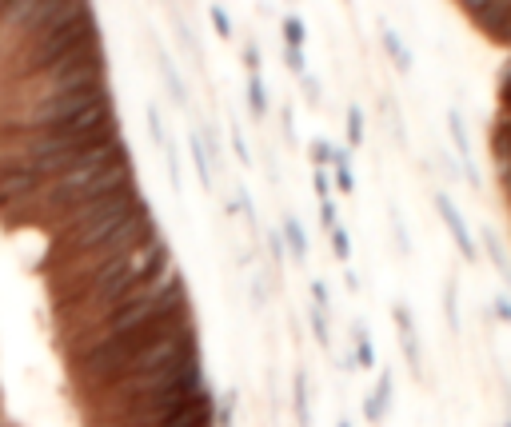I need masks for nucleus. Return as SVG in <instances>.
Wrapping results in <instances>:
<instances>
[{
    "instance_id": "1",
    "label": "nucleus",
    "mask_w": 511,
    "mask_h": 427,
    "mask_svg": "<svg viewBox=\"0 0 511 427\" xmlns=\"http://www.w3.org/2000/svg\"><path fill=\"white\" fill-rule=\"evenodd\" d=\"M88 44H100V20L92 8H80V13L56 16L48 28H41L28 44H20L16 52H8V72L0 84H16L44 72L48 64H56L60 56H72L88 48Z\"/></svg>"
},
{
    "instance_id": "2",
    "label": "nucleus",
    "mask_w": 511,
    "mask_h": 427,
    "mask_svg": "<svg viewBox=\"0 0 511 427\" xmlns=\"http://www.w3.org/2000/svg\"><path fill=\"white\" fill-rule=\"evenodd\" d=\"M80 8H92V4H88V0H36V8H32V13H28L24 20H20V24H16L4 41H0V44H4V52H16V48H20V44H28L36 32H41V28L52 24L56 16L80 13Z\"/></svg>"
},
{
    "instance_id": "3",
    "label": "nucleus",
    "mask_w": 511,
    "mask_h": 427,
    "mask_svg": "<svg viewBox=\"0 0 511 427\" xmlns=\"http://www.w3.org/2000/svg\"><path fill=\"white\" fill-rule=\"evenodd\" d=\"M436 208L443 212V220H447V228H452V236H456V244H459V252H463V260H475V244H471L468 228H463V220H459L456 204H452L447 196H436Z\"/></svg>"
},
{
    "instance_id": "4",
    "label": "nucleus",
    "mask_w": 511,
    "mask_h": 427,
    "mask_svg": "<svg viewBox=\"0 0 511 427\" xmlns=\"http://www.w3.org/2000/svg\"><path fill=\"white\" fill-rule=\"evenodd\" d=\"M284 41H288V48H300V41H304V24H300V20H288V24H284Z\"/></svg>"
},
{
    "instance_id": "5",
    "label": "nucleus",
    "mask_w": 511,
    "mask_h": 427,
    "mask_svg": "<svg viewBox=\"0 0 511 427\" xmlns=\"http://www.w3.org/2000/svg\"><path fill=\"white\" fill-rule=\"evenodd\" d=\"M347 136H352V144H359V140H364V120H359V108L347 112Z\"/></svg>"
},
{
    "instance_id": "6",
    "label": "nucleus",
    "mask_w": 511,
    "mask_h": 427,
    "mask_svg": "<svg viewBox=\"0 0 511 427\" xmlns=\"http://www.w3.org/2000/svg\"><path fill=\"white\" fill-rule=\"evenodd\" d=\"M332 240H336V252H340V260H347V236L340 232V228H336V232H332Z\"/></svg>"
},
{
    "instance_id": "7",
    "label": "nucleus",
    "mask_w": 511,
    "mask_h": 427,
    "mask_svg": "<svg viewBox=\"0 0 511 427\" xmlns=\"http://www.w3.org/2000/svg\"><path fill=\"white\" fill-rule=\"evenodd\" d=\"M252 108H256V112H264V88H260V80L252 84Z\"/></svg>"
},
{
    "instance_id": "8",
    "label": "nucleus",
    "mask_w": 511,
    "mask_h": 427,
    "mask_svg": "<svg viewBox=\"0 0 511 427\" xmlns=\"http://www.w3.org/2000/svg\"><path fill=\"white\" fill-rule=\"evenodd\" d=\"M496 312H499V319H508L511 324V303L503 300V296H496Z\"/></svg>"
},
{
    "instance_id": "9",
    "label": "nucleus",
    "mask_w": 511,
    "mask_h": 427,
    "mask_svg": "<svg viewBox=\"0 0 511 427\" xmlns=\"http://www.w3.org/2000/svg\"><path fill=\"white\" fill-rule=\"evenodd\" d=\"M288 64L296 72H304V56H300V48H288Z\"/></svg>"
},
{
    "instance_id": "10",
    "label": "nucleus",
    "mask_w": 511,
    "mask_h": 427,
    "mask_svg": "<svg viewBox=\"0 0 511 427\" xmlns=\"http://www.w3.org/2000/svg\"><path fill=\"white\" fill-rule=\"evenodd\" d=\"M316 160L319 164H328V160H336V152L328 148V144H316Z\"/></svg>"
},
{
    "instance_id": "11",
    "label": "nucleus",
    "mask_w": 511,
    "mask_h": 427,
    "mask_svg": "<svg viewBox=\"0 0 511 427\" xmlns=\"http://www.w3.org/2000/svg\"><path fill=\"white\" fill-rule=\"evenodd\" d=\"M212 16H216V28H220L224 36H228V16H224L220 8H212Z\"/></svg>"
}]
</instances>
